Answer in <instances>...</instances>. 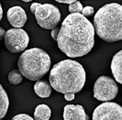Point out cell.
Wrapping results in <instances>:
<instances>
[{
    "instance_id": "obj_1",
    "label": "cell",
    "mask_w": 122,
    "mask_h": 120,
    "mask_svg": "<svg viewBox=\"0 0 122 120\" xmlns=\"http://www.w3.org/2000/svg\"><path fill=\"white\" fill-rule=\"evenodd\" d=\"M95 27L82 14H70L62 21L57 38L58 47L69 58L89 53L95 45Z\"/></svg>"
},
{
    "instance_id": "obj_2",
    "label": "cell",
    "mask_w": 122,
    "mask_h": 120,
    "mask_svg": "<svg viewBox=\"0 0 122 120\" xmlns=\"http://www.w3.org/2000/svg\"><path fill=\"white\" fill-rule=\"evenodd\" d=\"M86 74L83 65L73 60H63L56 63L50 73V84L58 93H79L86 84Z\"/></svg>"
},
{
    "instance_id": "obj_3",
    "label": "cell",
    "mask_w": 122,
    "mask_h": 120,
    "mask_svg": "<svg viewBox=\"0 0 122 120\" xmlns=\"http://www.w3.org/2000/svg\"><path fill=\"white\" fill-rule=\"evenodd\" d=\"M97 36L106 42L122 40V6L109 3L100 7L94 18Z\"/></svg>"
},
{
    "instance_id": "obj_4",
    "label": "cell",
    "mask_w": 122,
    "mask_h": 120,
    "mask_svg": "<svg viewBox=\"0 0 122 120\" xmlns=\"http://www.w3.org/2000/svg\"><path fill=\"white\" fill-rule=\"evenodd\" d=\"M51 57L45 50L32 48L25 50L18 58L19 72L25 78L30 81H39L49 72Z\"/></svg>"
},
{
    "instance_id": "obj_5",
    "label": "cell",
    "mask_w": 122,
    "mask_h": 120,
    "mask_svg": "<svg viewBox=\"0 0 122 120\" xmlns=\"http://www.w3.org/2000/svg\"><path fill=\"white\" fill-rule=\"evenodd\" d=\"M34 15L38 25L44 30H52L61 21L59 8L51 4H39Z\"/></svg>"
},
{
    "instance_id": "obj_6",
    "label": "cell",
    "mask_w": 122,
    "mask_h": 120,
    "mask_svg": "<svg viewBox=\"0 0 122 120\" xmlns=\"http://www.w3.org/2000/svg\"><path fill=\"white\" fill-rule=\"evenodd\" d=\"M118 93L117 82L107 76H100L94 85V97L101 102H109L116 98Z\"/></svg>"
},
{
    "instance_id": "obj_7",
    "label": "cell",
    "mask_w": 122,
    "mask_h": 120,
    "mask_svg": "<svg viewBox=\"0 0 122 120\" xmlns=\"http://www.w3.org/2000/svg\"><path fill=\"white\" fill-rule=\"evenodd\" d=\"M5 45L12 53H19L24 51L29 45V34L22 29H10L6 31L5 36Z\"/></svg>"
},
{
    "instance_id": "obj_8",
    "label": "cell",
    "mask_w": 122,
    "mask_h": 120,
    "mask_svg": "<svg viewBox=\"0 0 122 120\" xmlns=\"http://www.w3.org/2000/svg\"><path fill=\"white\" fill-rule=\"evenodd\" d=\"M93 120H122V107L117 103H102L94 110Z\"/></svg>"
},
{
    "instance_id": "obj_9",
    "label": "cell",
    "mask_w": 122,
    "mask_h": 120,
    "mask_svg": "<svg viewBox=\"0 0 122 120\" xmlns=\"http://www.w3.org/2000/svg\"><path fill=\"white\" fill-rule=\"evenodd\" d=\"M6 17L10 25L15 29H22L27 21V14L25 10L21 6H18L10 7L7 10Z\"/></svg>"
},
{
    "instance_id": "obj_10",
    "label": "cell",
    "mask_w": 122,
    "mask_h": 120,
    "mask_svg": "<svg viewBox=\"0 0 122 120\" xmlns=\"http://www.w3.org/2000/svg\"><path fill=\"white\" fill-rule=\"evenodd\" d=\"M85 108L80 105H66L63 108V120H88Z\"/></svg>"
},
{
    "instance_id": "obj_11",
    "label": "cell",
    "mask_w": 122,
    "mask_h": 120,
    "mask_svg": "<svg viewBox=\"0 0 122 120\" xmlns=\"http://www.w3.org/2000/svg\"><path fill=\"white\" fill-rule=\"evenodd\" d=\"M111 72L117 83L122 84V50L113 56L111 61Z\"/></svg>"
},
{
    "instance_id": "obj_12",
    "label": "cell",
    "mask_w": 122,
    "mask_h": 120,
    "mask_svg": "<svg viewBox=\"0 0 122 120\" xmlns=\"http://www.w3.org/2000/svg\"><path fill=\"white\" fill-rule=\"evenodd\" d=\"M34 92L41 98H48L51 94V85L46 81H38L34 85Z\"/></svg>"
},
{
    "instance_id": "obj_13",
    "label": "cell",
    "mask_w": 122,
    "mask_h": 120,
    "mask_svg": "<svg viewBox=\"0 0 122 120\" xmlns=\"http://www.w3.org/2000/svg\"><path fill=\"white\" fill-rule=\"evenodd\" d=\"M51 115V110L45 104H41L37 105V107L35 108L34 111L35 120H49Z\"/></svg>"
},
{
    "instance_id": "obj_14",
    "label": "cell",
    "mask_w": 122,
    "mask_h": 120,
    "mask_svg": "<svg viewBox=\"0 0 122 120\" xmlns=\"http://www.w3.org/2000/svg\"><path fill=\"white\" fill-rule=\"evenodd\" d=\"M9 106V100H8V96L6 95V92L3 88V86H0V118L3 119L5 117V115L7 113Z\"/></svg>"
},
{
    "instance_id": "obj_15",
    "label": "cell",
    "mask_w": 122,
    "mask_h": 120,
    "mask_svg": "<svg viewBox=\"0 0 122 120\" xmlns=\"http://www.w3.org/2000/svg\"><path fill=\"white\" fill-rule=\"evenodd\" d=\"M23 77L24 76L21 74L19 70H13L8 74V81L11 84H21Z\"/></svg>"
},
{
    "instance_id": "obj_16",
    "label": "cell",
    "mask_w": 122,
    "mask_h": 120,
    "mask_svg": "<svg viewBox=\"0 0 122 120\" xmlns=\"http://www.w3.org/2000/svg\"><path fill=\"white\" fill-rule=\"evenodd\" d=\"M84 7L79 1H75L73 4L69 5V11L71 14H81Z\"/></svg>"
},
{
    "instance_id": "obj_17",
    "label": "cell",
    "mask_w": 122,
    "mask_h": 120,
    "mask_svg": "<svg viewBox=\"0 0 122 120\" xmlns=\"http://www.w3.org/2000/svg\"><path fill=\"white\" fill-rule=\"evenodd\" d=\"M95 12V9H94V7L93 6H87L86 7H84V9H83V11H82V15L83 16H85V17H90L92 16L93 14Z\"/></svg>"
},
{
    "instance_id": "obj_18",
    "label": "cell",
    "mask_w": 122,
    "mask_h": 120,
    "mask_svg": "<svg viewBox=\"0 0 122 120\" xmlns=\"http://www.w3.org/2000/svg\"><path fill=\"white\" fill-rule=\"evenodd\" d=\"M11 120H35L33 117H31L30 115L27 114H19L13 117Z\"/></svg>"
},
{
    "instance_id": "obj_19",
    "label": "cell",
    "mask_w": 122,
    "mask_h": 120,
    "mask_svg": "<svg viewBox=\"0 0 122 120\" xmlns=\"http://www.w3.org/2000/svg\"><path fill=\"white\" fill-rule=\"evenodd\" d=\"M60 30H61V28H59V27H57V28H55L53 30H51V38L57 41V38H58V35H59V32H60Z\"/></svg>"
},
{
    "instance_id": "obj_20",
    "label": "cell",
    "mask_w": 122,
    "mask_h": 120,
    "mask_svg": "<svg viewBox=\"0 0 122 120\" xmlns=\"http://www.w3.org/2000/svg\"><path fill=\"white\" fill-rule=\"evenodd\" d=\"M64 98L67 101H72L74 99V94H65L64 95Z\"/></svg>"
},
{
    "instance_id": "obj_21",
    "label": "cell",
    "mask_w": 122,
    "mask_h": 120,
    "mask_svg": "<svg viewBox=\"0 0 122 120\" xmlns=\"http://www.w3.org/2000/svg\"><path fill=\"white\" fill-rule=\"evenodd\" d=\"M56 2H58V3H62V4H69V5H72L75 1H74V0H56Z\"/></svg>"
},
{
    "instance_id": "obj_22",
    "label": "cell",
    "mask_w": 122,
    "mask_h": 120,
    "mask_svg": "<svg viewBox=\"0 0 122 120\" xmlns=\"http://www.w3.org/2000/svg\"><path fill=\"white\" fill-rule=\"evenodd\" d=\"M39 4H40V3H33V4L31 5V6H30V11H31V13L35 14L37 7H38V6H39Z\"/></svg>"
},
{
    "instance_id": "obj_23",
    "label": "cell",
    "mask_w": 122,
    "mask_h": 120,
    "mask_svg": "<svg viewBox=\"0 0 122 120\" xmlns=\"http://www.w3.org/2000/svg\"><path fill=\"white\" fill-rule=\"evenodd\" d=\"M6 31H5V30H4V29H3V28H1V29H0V38H1V40H3V38H4V36H6ZM4 39H5V38H4Z\"/></svg>"
},
{
    "instance_id": "obj_24",
    "label": "cell",
    "mask_w": 122,
    "mask_h": 120,
    "mask_svg": "<svg viewBox=\"0 0 122 120\" xmlns=\"http://www.w3.org/2000/svg\"><path fill=\"white\" fill-rule=\"evenodd\" d=\"M3 18V8H2V6H0V19H2Z\"/></svg>"
},
{
    "instance_id": "obj_25",
    "label": "cell",
    "mask_w": 122,
    "mask_h": 120,
    "mask_svg": "<svg viewBox=\"0 0 122 120\" xmlns=\"http://www.w3.org/2000/svg\"><path fill=\"white\" fill-rule=\"evenodd\" d=\"M24 2H26V3H28V2H30V0H24Z\"/></svg>"
}]
</instances>
